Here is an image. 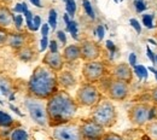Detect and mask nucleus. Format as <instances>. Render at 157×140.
<instances>
[{
    "label": "nucleus",
    "mask_w": 157,
    "mask_h": 140,
    "mask_svg": "<svg viewBox=\"0 0 157 140\" xmlns=\"http://www.w3.org/2000/svg\"><path fill=\"white\" fill-rule=\"evenodd\" d=\"M78 108L80 106L75 98H73L68 91L59 89L56 94H53L46 101L48 126L56 128L69 123L74 120Z\"/></svg>",
    "instance_id": "obj_1"
},
{
    "label": "nucleus",
    "mask_w": 157,
    "mask_h": 140,
    "mask_svg": "<svg viewBox=\"0 0 157 140\" xmlns=\"http://www.w3.org/2000/svg\"><path fill=\"white\" fill-rule=\"evenodd\" d=\"M58 91V73L44 64L38 65L33 70L27 83L28 96L33 99L48 100Z\"/></svg>",
    "instance_id": "obj_2"
},
{
    "label": "nucleus",
    "mask_w": 157,
    "mask_h": 140,
    "mask_svg": "<svg viewBox=\"0 0 157 140\" xmlns=\"http://www.w3.org/2000/svg\"><path fill=\"white\" fill-rule=\"evenodd\" d=\"M117 116L116 106L110 99H101L94 108H92L91 111V119L105 129L113 128L116 124Z\"/></svg>",
    "instance_id": "obj_3"
},
{
    "label": "nucleus",
    "mask_w": 157,
    "mask_h": 140,
    "mask_svg": "<svg viewBox=\"0 0 157 140\" xmlns=\"http://www.w3.org/2000/svg\"><path fill=\"white\" fill-rule=\"evenodd\" d=\"M103 99V94L94 83L85 82L76 91L75 100L78 106L82 108H94L100 100Z\"/></svg>",
    "instance_id": "obj_4"
},
{
    "label": "nucleus",
    "mask_w": 157,
    "mask_h": 140,
    "mask_svg": "<svg viewBox=\"0 0 157 140\" xmlns=\"http://www.w3.org/2000/svg\"><path fill=\"white\" fill-rule=\"evenodd\" d=\"M155 108L150 106L146 103H137V104L132 105L131 109L128 110V119L132 124H134L137 127L146 126L154 119Z\"/></svg>",
    "instance_id": "obj_5"
},
{
    "label": "nucleus",
    "mask_w": 157,
    "mask_h": 140,
    "mask_svg": "<svg viewBox=\"0 0 157 140\" xmlns=\"http://www.w3.org/2000/svg\"><path fill=\"white\" fill-rule=\"evenodd\" d=\"M109 70L104 62L93 60V62H85L82 65V76L86 82L96 83L101 81L106 75Z\"/></svg>",
    "instance_id": "obj_6"
},
{
    "label": "nucleus",
    "mask_w": 157,
    "mask_h": 140,
    "mask_svg": "<svg viewBox=\"0 0 157 140\" xmlns=\"http://www.w3.org/2000/svg\"><path fill=\"white\" fill-rule=\"evenodd\" d=\"M78 132L82 140H100L106 133L105 128L92 119L82 121L78 124Z\"/></svg>",
    "instance_id": "obj_7"
},
{
    "label": "nucleus",
    "mask_w": 157,
    "mask_h": 140,
    "mask_svg": "<svg viewBox=\"0 0 157 140\" xmlns=\"http://www.w3.org/2000/svg\"><path fill=\"white\" fill-rule=\"evenodd\" d=\"M129 93H131L129 83L110 78V81L108 82L106 86V94L109 99L114 101H124L129 97Z\"/></svg>",
    "instance_id": "obj_8"
},
{
    "label": "nucleus",
    "mask_w": 157,
    "mask_h": 140,
    "mask_svg": "<svg viewBox=\"0 0 157 140\" xmlns=\"http://www.w3.org/2000/svg\"><path fill=\"white\" fill-rule=\"evenodd\" d=\"M25 106L29 111V115L32 120L36 124L41 127L48 126V119H47V111H46V105L40 103L38 99H28L25 101Z\"/></svg>",
    "instance_id": "obj_9"
},
{
    "label": "nucleus",
    "mask_w": 157,
    "mask_h": 140,
    "mask_svg": "<svg viewBox=\"0 0 157 140\" xmlns=\"http://www.w3.org/2000/svg\"><path fill=\"white\" fill-rule=\"evenodd\" d=\"M80 52H81V59L83 62L98 60L101 55V46L97 41L83 40L80 44Z\"/></svg>",
    "instance_id": "obj_10"
},
{
    "label": "nucleus",
    "mask_w": 157,
    "mask_h": 140,
    "mask_svg": "<svg viewBox=\"0 0 157 140\" xmlns=\"http://www.w3.org/2000/svg\"><path fill=\"white\" fill-rule=\"evenodd\" d=\"M52 135L56 140H82L78 132V126L69 123L56 127Z\"/></svg>",
    "instance_id": "obj_11"
},
{
    "label": "nucleus",
    "mask_w": 157,
    "mask_h": 140,
    "mask_svg": "<svg viewBox=\"0 0 157 140\" xmlns=\"http://www.w3.org/2000/svg\"><path fill=\"white\" fill-rule=\"evenodd\" d=\"M111 78L115 80L124 81L131 85V82L133 81V70L128 63H118L111 69Z\"/></svg>",
    "instance_id": "obj_12"
},
{
    "label": "nucleus",
    "mask_w": 157,
    "mask_h": 140,
    "mask_svg": "<svg viewBox=\"0 0 157 140\" xmlns=\"http://www.w3.org/2000/svg\"><path fill=\"white\" fill-rule=\"evenodd\" d=\"M42 64L46 65L47 68H50L51 70L56 71V73H60L64 68V58L63 55L59 52H47L44 58H42Z\"/></svg>",
    "instance_id": "obj_13"
},
{
    "label": "nucleus",
    "mask_w": 157,
    "mask_h": 140,
    "mask_svg": "<svg viewBox=\"0 0 157 140\" xmlns=\"http://www.w3.org/2000/svg\"><path fill=\"white\" fill-rule=\"evenodd\" d=\"M28 44V34L23 32H16V33H10L7 46H10L13 51H18L22 47L27 46Z\"/></svg>",
    "instance_id": "obj_14"
},
{
    "label": "nucleus",
    "mask_w": 157,
    "mask_h": 140,
    "mask_svg": "<svg viewBox=\"0 0 157 140\" xmlns=\"http://www.w3.org/2000/svg\"><path fill=\"white\" fill-rule=\"evenodd\" d=\"M76 83H78V80L71 71L62 70L60 73H58V85L63 89L69 91V89L74 88L76 86Z\"/></svg>",
    "instance_id": "obj_15"
},
{
    "label": "nucleus",
    "mask_w": 157,
    "mask_h": 140,
    "mask_svg": "<svg viewBox=\"0 0 157 140\" xmlns=\"http://www.w3.org/2000/svg\"><path fill=\"white\" fill-rule=\"evenodd\" d=\"M63 58L67 64H71L74 62L81 58V52H80V45L78 44H71L64 47L63 50Z\"/></svg>",
    "instance_id": "obj_16"
},
{
    "label": "nucleus",
    "mask_w": 157,
    "mask_h": 140,
    "mask_svg": "<svg viewBox=\"0 0 157 140\" xmlns=\"http://www.w3.org/2000/svg\"><path fill=\"white\" fill-rule=\"evenodd\" d=\"M13 22H15V16L11 12V10L5 5H0V28L6 29Z\"/></svg>",
    "instance_id": "obj_17"
},
{
    "label": "nucleus",
    "mask_w": 157,
    "mask_h": 140,
    "mask_svg": "<svg viewBox=\"0 0 157 140\" xmlns=\"http://www.w3.org/2000/svg\"><path fill=\"white\" fill-rule=\"evenodd\" d=\"M16 56H17V58L21 62L29 63V62H32V60L36 57V52H35V50L32 46L27 45V46L22 47L18 51H16Z\"/></svg>",
    "instance_id": "obj_18"
},
{
    "label": "nucleus",
    "mask_w": 157,
    "mask_h": 140,
    "mask_svg": "<svg viewBox=\"0 0 157 140\" xmlns=\"http://www.w3.org/2000/svg\"><path fill=\"white\" fill-rule=\"evenodd\" d=\"M15 124V120L6 112L0 110V128H10Z\"/></svg>",
    "instance_id": "obj_19"
},
{
    "label": "nucleus",
    "mask_w": 157,
    "mask_h": 140,
    "mask_svg": "<svg viewBox=\"0 0 157 140\" xmlns=\"http://www.w3.org/2000/svg\"><path fill=\"white\" fill-rule=\"evenodd\" d=\"M28 133L23 129V128H15L12 132H11V135H10V140H28Z\"/></svg>",
    "instance_id": "obj_20"
},
{
    "label": "nucleus",
    "mask_w": 157,
    "mask_h": 140,
    "mask_svg": "<svg viewBox=\"0 0 157 140\" xmlns=\"http://www.w3.org/2000/svg\"><path fill=\"white\" fill-rule=\"evenodd\" d=\"M145 129H146V133L149 134V137L151 139L157 140V120L150 121L145 126Z\"/></svg>",
    "instance_id": "obj_21"
},
{
    "label": "nucleus",
    "mask_w": 157,
    "mask_h": 140,
    "mask_svg": "<svg viewBox=\"0 0 157 140\" xmlns=\"http://www.w3.org/2000/svg\"><path fill=\"white\" fill-rule=\"evenodd\" d=\"M82 6H83L86 13L88 15V17L92 18V20H94V11H93V9H92L91 2H90L88 0H82Z\"/></svg>",
    "instance_id": "obj_22"
},
{
    "label": "nucleus",
    "mask_w": 157,
    "mask_h": 140,
    "mask_svg": "<svg viewBox=\"0 0 157 140\" xmlns=\"http://www.w3.org/2000/svg\"><path fill=\"white\" fill-rule=\"evenodd\" d=\"M9 35H10V33H9L6 29L0 28V47H2V46H6V45H7Z\"/></svg>",
    "instance_id": "obj_23"
},
{
    "label": "nucleus",
    "mask_w": 157,
    "mask_h": 140,
    "mask_svg": "<svg viewBox=\"0 0 157 140\" xmlns=\"http://www.w3.org/2000/svg\"><path fill=\"white\" fill-rule=\"evenodd\" d=\"M100 140H124V138L121 137V135L117 134V133H114V132H106Z\"/></svg>",
    "instance_id": "obj_24"
},
{
    "label": "nucleus",
    "mask_w": 157,
    "mask_h": 140,
    "mask_svg": "<svg viewBox=\"0 0 157 140\" xmlns=\"http://www.w3.org/2000/svg\"><path fill=\"white\" fill-rule=\"evenodd\" d=\"M67 5V11H68V15L69 16H74V13H75V11H76V2H75V0H68L67 2H65Z\"/></svg>",
    "instance_id": "obj_25"
},
{
    "label": "nucleus",
    "mask_w": 157,
    "mask_h": 140,
    "mask_svg": "<svg viewBox=\"0 0 157 140\" xmlns=\"http://www.w3.org/2000/svg\"><path fill=\"white\" fill-rule=\"evenodd\" d=\"M48 24L52 27V29H55V28H56V25H57V12H56V10H53V9H51V10H50Z\"/></svg>",
    "instance_id": "obj_26"
},
{
    "label": "nucleus",
    "mask_w": 157,
    "mask_h": 140,
    "mask_svg": "<svg viewBox=\"0 0 157 140\" xmlns=\"http://www.w3.org/2000/svg\"><path fill=\"white\" fill-rule=\"evenodd\" d=\"M68 30L71 33V36L78 40V24L74 21H70V23L68 24Z\"/></svg>",
    "instance_id": "obj_27"
},
{
    "label": "nucleus",
    "mask_w": 157,
    "mask_h": 140,
    "mask_svg": "<svg viewBox=\"0 0 157 140\" xmlns=\"http://www.w3.org/2000/svg\"><path fill=\"white\" fill-rule=\"evenodd\" d=\"M13 11H15V12H18V13H25V12L28 11V6H27L25 2H20V4H17V5L15 6Z\"/></svg>",
    "instance_id": "obj_28"
},
{
    "label": "nucleus",
    "mask_w": 157,
    "mask_h": 140,
    "mask_svg": "<svg viewBox=\"0 0 157 140\" xmlns=\"http://www.w3.org/2000/svg\"><path fill=\"white\" fill-rule=\"evenodd\" d=\"M150 98H151V101H152L154 106L157 108V86L151 89V92H150Z\"/></svg>",
    "instance_id": "obj_29"
},
{
    "label": "nucleus",
    "mask_w": 157,
    "mask_h": 140,
    "mask_svg": "<svg viewBox=\"0 0 157 140\" xmlns=\"http://www.w3.org/2000/svg\"><path fill=\"white\" fill-rule=\"evenodd\" d=\"M143 22L147 28H152V16L151 15H144Z\"/></svg>",
    "instance_id": "obj_30"
},
{
    "label": "nucleus",
    "mask_w": 157,
    "mask_h": 140,
    "mask_svg": "<svg viewBox=\"0 0 157 140\" xmlns=\"http://www.w3.org/2000/svg\"><path fill=\"white\" fill-rule=\"evenodd\" d=\"M134 5H136V7H137L138 12H141V11H144V10L146 9V6H145V4L143 2V0H136V1H134Z\"/></svg>",
    "instance_id": "obj_31"
},
{
    "label": "nucleus",
    "mask_w": 157,
    "mask_h": 140,
    "mask_svg": "<svg viewBox=\"0 0 157 140\" xmlns=\"http://www.w3.org/2000/svg\"><path fill=\"white\" fill-rule=\"evenodd\" d=\"M13 24L16 25V28L21 30V27H22V24H23V17L21 16V15H17V16H15V22H13Z\"/></svg>",
    "instance_id": "obj_32"
},
{
    "label": "nucleus",
    "mask_w": 157,
    "mask_h": 140,
    "mask_svg": "<svg viewBox=\"0 0 157 140\" xmlns=\"http://www.w3.org/2000/svg\"><path fill=\"white\" fill-rule=\"evenodd\" d=\"M131 24H132V27L137 30V33H140L141 32V27H140V24H139V22H138L137 20H131Z\"/></svg>",
    "instance_id": "obj_33"
},
{
    "label": "nucleus",
    "mask_w": 157,
    "mask_h": 140,
    "mask_svg": "<svg viewBox=\"0 0 157 140\" xmlns=\"http://www.w3.org/2000/svg\"><path fill=\"white\" fill-rule=\"evenodd\" d=\"M33 24H34L35 30H38L40 27V24H41V18H40L39 16H34V18H33Z\"/></svg>",
    "instance_id": "obj_34"
},
{
    "label": "nucleus",
    "mask_w": 157,
    "mask_h": 140,
    "mask_svg": "<svg viewBox=\"0 0 157 140\" xmlns=\"http://www.w3.org/2000/svg\"><path fill=\"white\" fill-rule=\"evenodd\" d=\"M57 36H58L59 40L62 41V44H63V45H65V44H67V38H65V34H64V32H62V30L57 32Z\"/></svg>",
    "instance_id": "obj_35"
},
{
    "label": "nucleus",
    "mask_w": 157,
    "mask_h": 140,
    "mask_svg": "<svg viewBox=\"0 0 157 140\" xmlns=\"http://www.w3.org/2000/svg\"><path fill=\"white\" fill-rule=\"evenodd\" d=\"M41 33H42L44 38L47 36V34H48V24H42V27H41Z\"/></svg>",
    "instance_id": "obj_36"
},
{
    "label": "nucleus",
    "mask_w": 157,
    "mask_h": 140,
    "mask_svg": "<svg viewBox=\"0 0 157 140\" xmlns=\"http://www.w3.org/2000/svg\"><path fill=\"white\" fill-rule=\"evenodd\" d=\"M50 51H51V52H58V51H57V42L55 40H52L51 44H50Z\"/></svg>",
    "instance_id": "obj_37"
},
{
    "label": "nucleus",
    "mask_w": 157,
    "mask_h": 140,
    "mask_svg": "<svg viewBox=\"0 0 157 140\" xmlns=\"http://www.w3.org/2000/svg\"><path fill=\"white\" fill-rule=\"evenodd\" d=\"M97 33H98L99 39L101 40V39H103V36H104V28H103L101 25H99L98 28H97Z\"/></svg>",
    "instance_id": "obj_38"
},
{
    "label": "nucleus",
    "mask_w": 157,
    "mask_h": 140,
    "mask_svg": "<svg viewBox=\"0 0 157 140\" xmlns=\"http://www.w3.org/2000/svg\"><path fill=\"white\" fill-rule=\"evenodd\" d=\"M147 56H149V58L152 60V63H156V57L154 56V52L152 51H150V48H147Z\"/></svg>",
    "instance_id": "obj_39"
},
{
    "label": "nucleus",
    "mask_w": 157,
    "mask_h": 140,
    "mask_svg": "<svg viewBox=\"0 0 157 140\" xmlns=\"http://www.w3.org/2000/svg\"><path fill=\"white\" fill-rule=\"evenodd\" d=\"M106 47H108V48H109L111 52H114V51H115V45H114V44H113L110 40L106 41Z\"/></svg>",
    "instance_id": "obj_40"
},
{
    "label": "nucleus",
    "mask_w": 157,
    "mask_h": 140,
    "mask_svg": "<svg viewBox=\"0 0 157 140\" xmlns=\"http://www.w3.org/2000/svg\"><path fill=\"white\" fill-rule=\"evenodd\" d=\"M46 47H47V38H42V40H41V50L44 51Z\"/></svg>",
    "instance_id": "obj_41"
},
{
    "label": "nucleus",
    "mask_w": 157,
    "mask_h": 140,
    "mask_svg": "<svg viewBox=\"0 0 157 140\" xmlns=\"http://www.w3.org/2000/svg\"><path fill=\"white\" fill-rule=\"evenodd\" d=\"M24 16H25L27 21H33V18H34V17H33V15H32V12H30L29 10H28V11L24 13Z\"/></svg>",
    "instance_id": "obj_42"
},
{
    "label": "nucleus",
    "mask_w": 157,
    "mask_h": 140,
    "mask_svg": "<svg viewBox=\"0 0 157 140\" xmlns=\"http://www.w3.org/2000/svg\"><path fill=\"white\" fill-rule=\"evenodd\" d=\"M129 63H131L132 65L136 64V55H134V53H132V55L129 56Z\"/></svg>",
    "instance_id": "obj_43"
},
{
    "label": "nucleus",
    "mask_w": 157,
    "mask_h": 140,
    "mask_svg": "<svg viewBox=\"0 0 157 140\" xmlns=\"http://www.w3.org/2000/svg\"><path fill=\"white\" fill-rule=\"evenodd\" d=\"M30 2L38 7H41V4H40V0H30Z\"/></svg>",
    "instance_id": "obj_44"
},
{
    "label": "nucleus",
    "mask_w": 157,
    "mask_h": 140,
    "mask_svg": "<svg viewBox=\"0 0 157 140\" xmlns=\"http://www.w3.org/2000/svg\"><path fill=\"white\" fill-rule=\"evenodd\" d=\"M64 21H65L67 25H68V24L70 23V21H69V15H68V13H65V15H64Z\"/></svg>",
    "instance_id": "obj_45"
},
{
    "label": "nucleus",
    "mask_w": 157,
    "mask_h": 140,
    "mask_svg": "<svg viewBox=\"0 0 157 140\" xmlns=\"http://www.w3.org/2000/svg\"><path fill=\"white\" fill-rule=\"evenodd\" d=\"M10 108H11V109H12V110H13V111H15V112H17V114H18V115H20V116H22V114H21L20 111H18V109H16V108H15V106H13V105H10Z\"/></svg>",
    "instance_id": "obj_46"
},
{
    "label": "nucleus",
    "mask_w": 157,
    "mask_h": 140,
    "mask_svg": "<svg viewBox=\"0 0 157 140\" xmlns=\"http://www.w3.org/2000/svg\"><path fill=\"white\" fill-rule=\"evenodd\" d=\"M2 1H5V2H7V1H11V0H2Z\"/></svg>",
    "instance_id": "obj_47"
},
{
    "label": "nucleus",
    "mask_w": 157,
    "mask_h": 140,
    "mask_svg": "<svg viewBox=\"0 0 157 140\" xmlns=\"http://www.w3.org/2000/svg\"><path fill=\"white\" fill-rule=\"evenodd\" d=\"M114 1H115V2H118V0H114Z\"/></svg>",
    "instance_id": "obj_48"
},
{
    "label": "nucleus",
    "mask_w": 157,
    "mask_h": 140,
    "mask_svg": "<svg viewBox=\"0 0 157 140\" xmlns=\"http://www.w3.org/2000/svg\"><path fill=\"white\" fill-rule=\"evenodd\" d=\"M63 1H65V2H67V1H68V0H63Z\"/></svg>",
    "instance_id": "obj_49"
},
{
    "label": "nucleus",
    "mask_w": 157,
    "mask_h": 140,
    "mask_svg": "<svg viewBox=\"0 0 157 140\" xmlns=\"http://www.w3.org/2000/svg\"><path fill=\"white\" fill-rule=\"evenodd\" d=\"M156 60H157V57H156Z\"/></svg>",
    "instance_id": "obj_50"
}]
</instances>
